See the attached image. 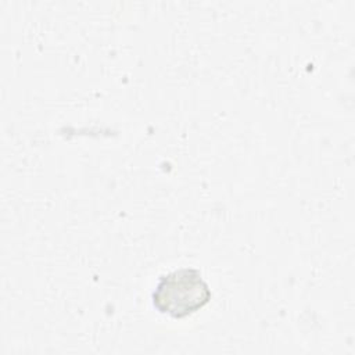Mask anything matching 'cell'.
Masks as SVG:
<instances>
[{
    "label": "cell",
    "mask_w": 355,
    "mask_h": 355,
    "mask_svg": "<svg viewBox=\"0 0 355 355\" xmlns=\"http://www.w3.org/2000/svg\"><path fill=\"white\" fill-rule=\"evenodd\" d=\"M212 291L197 268L184 266L162 275L151 293L155 311L172 319H184L209 304Z\"/></svg>",
    "instance_id": "obj_1"
}]
</instances>
